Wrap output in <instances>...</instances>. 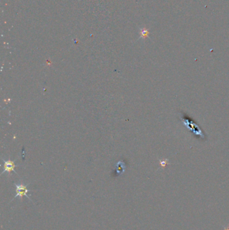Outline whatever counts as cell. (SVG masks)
I'll list each match as a JSON object with an SVG mask.
<instances>
[{"mask_svg": "<svg viewBox=\"0 0 229 230\" xmlns=\"http://www.w3.org/2000/svg\"><path fill=\"white\" fill-rule=\"evenodd\" d=\"M169 160L168 159H164V160H159V164H160V167L162 168H165L167 164H169Z\"/></svg>", "mask_w": 229, "mask_h": 230, "instance_id": "5", "label": "cell"}, {"mask_svg": "<svg viewBox=\"0 0 229 230\" xmlns=\"http://www.w3.org/2000/svg\"><path fill=\"white\" fill-rule=\"evenodd\" d=\"M15 191H16V195H15L14 197H13L12 200L16 197L22 198V197H23L24 196H25L28 198L29 200L32 202V200H31V198L29 197V196L28 195V192H30L31 191L27 189V186L24 185L23 184H15Z\"/></svg>", "mask_w": 229, "mask_h": 230, "instance_id": "1", "label": "cell"}, {"mask_svg": "<svg viewBox=\"0 0 229 230\" xmlns=\"http://www.w3.org/2000/svg\"><path fill=\"white\" fill-rule=\"evenodd\" d=\"M224 230H229V227H224Z\"/></svg>", "mask_w": 229, "mask_h": 230, "instance_id": "6", "label": "cell"}, {"mask_svg": "<svg viewBox=\"0 0 229 230\" xmlns=\"http://www.w3.org/2000/svg\"><path fill=\"white\" fill-rule=\"evenodd\" d=\"M140 38H142V39H146V38L148 37V36H149V30H147V28H143L140 30Z\"/></svg>", "mask_w": 229, "mask_h": 230, "instance_id": "4", "label": "cell"}, {"mask_svg": "<svg viewBox=\"0 0 229 230\" xmlns=\"http://www.w3.org/2000/svg\"><path fill=\"white\" fill-rule=\"evenodd\" d=\"M2 160H3L4 162V171L2 172L1 174H4L5 172L10 173L11 172L13 171L17 174L16 171L15 170V167L17 166H15L14 161L5 160L4 159H2Z\"/></svg>", "mask_w": 229, "mask_h": 230, "instance_id": "2", "label": "cell"}, {"mask_svg": "<svg viewBox=\"0 0 229 230\" xmlns=\"http://www.w3.org/2000/svg\"><path fill=\"white\" fill-rule=\"evenodd\" d=\"M116 169L118 174L122 173L123 172H124V164H123L122 162L118 163L117 165H116Z\"/></svg>", "mask_w": 229, "mask_h": 230, "instance_id": "3", "label": "cell"}]
</instances>
